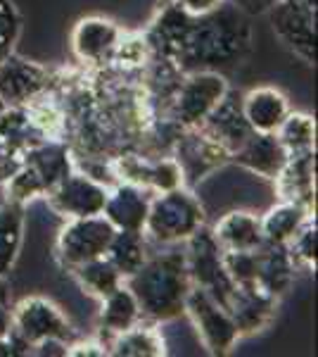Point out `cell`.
<instances>
[{
	"mask_svg": "<svg viewBox=\"0 0 318 357\" xmlns=\"http://www.w3.org/2000/svg\"><path fill=\"white\" fill-rule=\"evenodd\" d=\"M13 329V312H10V305H0V338L8 336Z\"/></svg>",
	"mask_w": 318,
	"mask_h": 357,
	"instance_id": "d590c367",
	"label": "cell"
},
{
	"mask_svg": "<svg viewBox=\"0 0 318 357\" xmlns=\"http://www.w3.org/2000/svg\"><path fill=\"white\" fill-rule=\"evenodd\" d=\"M3 186H5V200H15V203H22L24 207L26 203H31V200L43 198L45 195V188H43V183H40V178L33 174V169H29L26 165H22Z\"/></svg>",
	"mask_w": 318,
	"mask_h": 357,
	"instance_id": "4dcf8cb0",
	"label": "cell"
},
{
	"mask_svg": "<svg viewBox=\"0 0 318 357\" xmlns=\"http://www.w3.org/2000/svg\"><path fill=\"white\" fill-rule=\"evenodd\" d=\"M69 274L74 276V281L79 284V289L84 291L86 296L95 298V301L107 298L109 293L117 291L119 286L124 284V276H121L119 269L109 262L107 255L79 264V267H74Z\"/></svg>",
	"mask_w": 318,
	"mask_h": 357,
	"instance_id": "83f0119b",
	"label": "cell"
},
{
	"mask_svg": "<svg viewBox=\"0 0 318 357\" xmlns=\"http://www.w3.org/2000/svg\"><path fill=\"white\" fill-rule=\"evenodd\" d=\"M273 183L280 200H290V203L316 210V153L287 158Z\"/></svg>",
	"mask_w": 318,
	"mask_h": 357,
	"instance_id": "d6986e66",
	"label": "cell"
},
{
	"mask_svg": "<svg viewBox=\"0 0 318 357\" xmlns=\"http://www.w3.org/2000/svg\"><path fill=\"white\" fill-rule=\"evenodd\" d=\"M171 158L176 160L183 174V186L195 188L200 181L212 176L216 169L230 162V153L212 141L200 126L181 129L171 146Z\"/></svg>",
	"mask_w": 318,
	"mask_h": 357,
	"instance_id": "30bf717a",
	"label": "cell"
},
{
	"mask_svg": "<svg viewBox=\"0 0 318 357\" xmlns=\"http://www.w3.org/2000/svg\"><path fill=\"white\" fill-rule=\"evenodd\" d=\"M200 129L230 155L238 151L252 134L250 124H247L245 114H242L240 98L230 96V91L221 98V102L207 114L205 122L200 124Z\"/></svg>",
	"mask_w": 318,
	"mask_h": 357,
	"instance_id": "9a60e30c",
	"label": "cell"
},
{
	"mask_svg": "<svg viewBox=\"0 0 318 357\" xmlns=\"http://www.w3.org/2000/svg\"><path fill=\"white\" fill-rule=\"evenodd\" d=\"M186 262L193 286L207 291L216 303H228V298L235 291V284L225 272L221 245L216 243V238L212 236V229H207V224L186 241Z\"/></svg>",
	"mask_w": 318,
	"mask_h": 357,
	"instance_id": "ba28073f",
	"label": "cell"
},
{
	"mask_svg": "<svg viewBox=\"0 0 318 357\" xmlns=\"http://www.w3.org/2000/svg\"><path fill=\"white\" fill-rule=\"evenodd\" d=\"M171 3L190 17H205L221 8L225 0H171Z\"/></svg>",
	"mask_w": 318,
	"mask_h": 357,
	"instance_id": "d6a6232c",
	"label": "cell"
},
{
	"mask_svg": "<svg viewBox=\"0 0 318 357\" xmlns=\"http://www.w3.org/2000/svg\"><path fill=\"white\" fill-rule=\"evenodd\" d=\"M207 224V212L193 188L178 186L152 193L143 231L154 245H178Z\"/></svg>",
	"mask_w": 318,
	"mask_h": 357,
	"instance_id": "3957f363",
	"label": "cell"
},
{
	"mask_svg": "<svg viewBox=\"0 0 318 357\" xmlns=\"http://www.w3.org/2000/svg\"><path fill=\"white\" fill-rule=\"evenodd\" d=\"M0 357H17L15 355V348H13V341H10V336L0 338Z\"/></svg>",
	"mask_w": 318,
	"mask_h": 357,
	"instance_id": "74e56055",
	"label": "cell"
},
{
	"mask_svg": "<svg viewBox=\"0 0 318 357\" xmlns=\"http://www.w3.org/2000/svg\"><path fill=\"white\" fill-rule=\"evenodd\" d=\"M107 348V355L114 357H164L169 355L166 341L157 329V324H143L138 321L131 329H124L112 336L100 338Z\"/></svg>",
	"mask_w": 318,
	"mask_h": 357,
	"instance_id": "603a6c76",
	"label": "cell"
},
{
	"mask_svg": "<svg viewBox=\"0 0 318 357\" xmlns=\"http://www.w3.org/2000/svg\"><path fill=\"white\" fill-rule=\"evenodd\" d=\"M280 146L285 148L287 158L304 153H316V122L306 112H290L283 124L276 129Z\"/></svg>",
	"mask_w": 318,
	"mask_h": 357,
	"instance_id": "f1b7e54d",
	"label": "cell"
},
{
	"mask_svg": "<svg viewBox=\"0 0 318 357\" xmlns=\"http://www.w3.org/2000/svg\"><path fill=\"white\" fill-rule=\"evenodd\" d=\"M117 229L109 224L105 215L77 217L67 220L55 241V260L65 272H72L79 264L107 255Z\"/></svg>",
	"mask_w": 318,
	"mask_h": 357,
	"instance_id": "8992f818",
	"label": "cell"
},
{
	"mask_svg": "<svg viewBox=\"0 0 318 357\" xmlns=\"http://www.w3.org/2000/svg\"><path fill=\"white\" fill-rule=\"evenodd\" d=\"M259 267H257V286L280 301L297 276V264H294L287 245L278 243H264L259 248Z\"/></svg>",
	"mask_w": 318,
	"mask_h": 357,
	"instance_id": "ffe728a7",
	"label": "cell"
},
{
	"mask_svg": "<svg viewBox=\"0 0 318 357\" xmlns=\"http://www.w3.org/2000/svg\"><path fill=\"white\" fill-rule=\"evenodd\" d=\"M221 250H257L264 245L262 222L250 210H230L212 227Z\"/></svg>",
	"mask_w": 318,
	"mask_h": 357,
	"instance_id": "7402d4cb",
	"label": "cell"
},
{
	"mask_svg": "<svg viewBox=\"0 0 318 357\" xmlns=\"http://www.w3.org/2000/svg\"><path fill=\"white\" fill-rule=\"evenodd\" d=\"M121 36H124V29L114 20L102 15H88L81 17L74 24L69 43H72V53L81 65L88 69H100L109 65Z\"/></svg>",
	"mask_w": 318,
	"mask_h": 357,
	"instance_id": "4fadbf2b",
	"label": "cell"
},
{
	"mask_svg": "<svg viewBox=\"0 0 318 357\" xmlns=\"http://www.w3.org/2000/svg\"><path fill=\"white\" fill-rule=\"evenodd\" d=\"M228 91L230 86L223 72H214V69L186 72L171 98L166 119H171L178 129H195L205 122L207 114L221 102Z\"/></svg>",
	"mask_w": 318,
	"mask_h": 357,
	"instance_id": "277c9868",
	"label": "cell"
},
{
	"mask_svg": "<svg viewBox=\"0 0 318 357\" xmlns=\"http://www.w3.org/2000/svg\"><path fill=\"white\" fill-rule=\"evenodd\" d=\"M314 215H316V210H309V207H304L299 203L278 200V203L273 207H269V210L259 217V222H262L264 243L287 245V241L297 234V229Z\"/></svg>",
	"mask_w": 318,
	"mask_h": 357,
	"instance_id": "cb8c5ba5",
	"label": "cell"
},
{
	"mask_svg": "<svg viewBox=\"0 0 318 357\" xmlns=\"http://www.w3.org/2000/svg\"><path fill=\"white\" fill-rule=\"evenodd\" d=\"M74 74V69H53L13 53L0 62V98L5 105H26L45 91L60 89Z\"/></svg>",
	"mask_w": 318,
	"mask_h": 357,
	"instance_id": "5b68a950",
	"label": "cell"
},
{
	"mask_svg": "<svg viewBox=\"0 0 318 357\" xmlns=\"http://www.w3.org/2000/svg\"><path fill=\"white\" fill-rule=\"evenodd\" d=\"M183 314L193 321L202 348L209 355H228L242 338L228 310L198 286H190Z\"/></svg>",
	"mask_w": 318,
	"mask_h": 357,
	"instance_id": "52a82bcc",
	"label": "cell"
},
{
	"mask_svg": "<svg viewBox=\"0 0 318 357\" xmlns=\"http://www.w3.org/2000/svg\"><path fill=\"white\" fill-rule=\"evenodd\" d=\"M67 355L69 357H84V355H95V357H105L107 355V348L100 338H88V341H72L67 345Z\"/></svg>",
	"mask_w": 318,
	"mask_h": 357,
	"instance_id": "836d02e7",
	"label": "cell"
},
{
	"mask_svg": "<svg viewBox=\"0 0 318 357\" xmlns=\"http://www.w3.org/2000/svg\"><path fill=\"white\" fill-rule=\"evenodd\" d=\"M10 312H13V331L31 348L45 341H62L69 345L79 338L77 329L69 324V319L50 298L26 296Z\"/></svg>",
	"mask_w": 318,
	"mask_h": 357,
	"instance_id": "9c48e42d",
	"label": "cell"
},
{
	"mask_svg": "<svg viewBox=\"0 0 318 357\" xmlns=\"http://www.w3.org/2000/svg\"><path fill=\"white\" fill-rule=\"evenodd\" d=\"M109 195V186L95 181L84 172L74 169L67 174L57 186L50 188L43 195L48 205L53 207L60 217L65 220H77V217H93L102 215Z\"/></svg>",
	"mask_w": 318,
	"mask_h": 357,
	"instance_id": "7c38bea8",
	"label": "cell"
},
{
	"mask_svg": "<svg viewBox=\"0 0 318 357\" xmlns=\"http://www.w3.org/2000/svg\"><path fill=\"white\" fill-rule=\"evenodd\" d=\"M150 198L152 193L148 188H141L136 183L119 181L109 188L107 203L102 215L107 217L114 229H131V231H143L150 210Z\"/></svg>",
	"mask_w": 318,
	"mask_h": 357,
	"instance_id": "ac0fdd59",
	"label": "cell"
},
{
	"mask_svg": "<svg viewBox=\"0 0 318 357\" xmlns=\"http://www.w3.org/2000/svg\"><path fill=\"white\" fill-rule=\"evenodd\" d=\"M316 245H318V227H316V215L309 217L302 227L297 229V234L287 241V250H290L297 269H314L316 272Z\"/></svg>",
	"mask_w": 318,
	"mask_h": 357,
	"instance_id": "f546056e",
	"label": "cell"
},
{
	"mask_svg": "<svg viewBox=\"0 0 318 357\" xmlns=\"http://www.w3.org/2000/svg\"><path fill=\"white\" fill-rule=\"evenodd\" d=\"M164 252H150L141 269L124 281L141 305L143 319L164 324L183 317L188 291L193 286L188 274L186 250L166 245Z\"/></svg>",
	"mask_w": 318,
	"mask_h": 357,
	"instance_id": "7a4b0ae2",
	"label": "cell"
},
{
	"mask_svg": "<svg viewBox=\"0 0 318 357\" xmlns=\"http://www.w3.org/2000/svg\"><path fill=\"white\" fill-rule=\"evenodd\" d=\"M0 305H10V284L8 276L0 274Z\"/></svg>",
	"mask_w": 318,
	"mask_h": 357,
	"instance_id": "8d00e7d4",
	"label": "cell"
},
{
	"mask_svg": "<svg viewBox=\"0 0 318 357\" xmlns=\"http://www.w3.org/2000/svg\"><path fill=\"white\" fill-rule=\"evenodd\" d=\"M230 162L245 167L252 174L273 181L287 162V153H285V148L280 146L276 134H259V131H252L250 138L230 155Z\"/></svg>",
	"mask_w": 318,
	"mask_h": 357,
	"instance_id": "e0dca14e",
	"label": "cell"
},
{
	"mask_svg": "<svg viewBox=\"0 0 318 357\" xmlns=\"http://www.w3.org/2000/svg\"><path fill=\"white\" fill-rule=\"evenodd\" d=\"M24 165L40 178L45 193L74 172V155L65 141H40L24 153Z\"/></svg>",
	"mask_w": 318,
	"mask_h": 357,
	"instance_id": "44dd1931",
	"label": "cell"
},
{
	"mask_svg": "<svg viewBox=\"0 0 318 357\" xmlns=\"http://www.w3.org/2000/svg\"><path fill=\"white\" fill-rule=\"evenodd\" d=\"M24 241V205L15 200L0 203V274L8 276L15 269Z\"/></svg>",
	"mask_w": 318,
	"mask_h": 357,
	"instance_id": "4316f807",
	"label": "cell"
},
{
	"mask_svg": "<svg viewBox=\"0 0 318 357\" xmlns=\"http://www.w3.org/2000/svg\"><path fill=\"white\" fill-rule=\"evenodd\" d=\"M252 50V26L247 15L233 3H225L205 17H188L171 55L178 72L235 67Z\"/></svg>",
	"mask_w": 318,
	"mask_h": 357,
	"instance_id": "6da1fadb",
	"label": "cell"
},
{
	"mask_svg": "<svg viewBox=\"0 0 318 357\" xmlns=\"http://www.w3.org/2000/svg\"><path fill=\"white\" fill-rule=\"evenodd\" d=\"M283 3H292V5H304V8H316V0H283Z\"/></svg>",
	"mask_w": 318,
	"mask_h": 357,
	"instance_id": "f35d334b",
	"label": "cell"
},
{
	"mask_svg": "<svg viewBox=\"0 0 318 357\" xmlns=\"http://www.w3.org/2000/svg\"><path fill=\"white\" fill-rule=\"evenodd\" d=\"M228 310L230 319L235 321L240 336H252V333L264 331L271 324L278 307V301L273 296H269L262 289H240L235 286L233 296L228 298V303L223 305Z\"/></svg>",
	"mask_w": 318,
	"mask_h": 357,
	"instance_id": "2e32d148",
	"label": "cell"
},
{
	"mask_svg": "<svg viewBox=\"0 0 318 357\" xmlns=\"http://www.w3.org/2000/svg\"><path fill=\"white\" fill-rule=\"evenodd\" d=\"M240 105L250 129L259 131V134H276L283 119L292 112L290 98L276 86H257V89L247 91L240 98Z\"/></svg>",
	"mask_w": 318,
	"mask_h": 357,
	"instance_id": "5bb4252c",
	"label": "cell"
},
{
	"mask_svg": "<svg viewBox=\"0 0 318 357\" xmlns=\"http://www.w3.org/2000/svg\"><path fill=\"white\" fill-rule=\"evenodd\" d=\"M107 257L124 281L138 272L150 257V238L145 231H131V229H117L112 243L107 248Z\"/></svg>",
	"mask_w": 318,
	"mask_h": 357,
	"instance_id": "484cf974",
	"label": "cell"
},
{
	"mask_svg": "<svg viewBox=\"0 0 318 357\" xmlns=\"http://www.w3.org/2000/svg\"><path fill=\"white\" fill-rule=\"evenodd\" d=\"M5 110V102H3V98H0V112H3Z\"/></svg>",
	"mask_w": 318,
	"mask_h": 357,
	"instance_id": "ab89813d",
	"label": "cell"
},
{
	"mask_svg": "<svg viewBox=\"0 0 318 357\" xmlns=\"http://www.w3.org/2000/svg\"><path fill=\"white\" fill-rule=\"evenodd\" d=\"M22 36V15L15 0H0V62L15 53Z\"/></svg>",
	"mask_w": 318,
	"mask_h": 357,
	"instance_id": "1f68e13d",
	"label": "cell"
},
{
	"mask_svg": "<svg viewBox=\"0 0 318 357\" xmlns=\"http://www.w3.org/2000/svg\"><path fill=\"white\" fill-rule=\"evenodd\" d=\"M138 321H145L141 312L136 296L126 284H121L117 291H112L107 298L100 301V312H97V326L105 336L119 333L124 329H131Z\"/></svg>",
	"mask_w": 318,
	"mask_h": 357,
	"instance_id": "d4e9b609",
	"label": "cell"
},
{
	"mask_svg": "<svg viewBox=\"0 0 318 357\" xmlns=\"http://www.w3.org/2000/svg\"><path fill=\"white\" fill-rule=\"evenodd\" d=\"M235 8H240L245 15H266V10L276 3V0H228Z\"/></svg>",
	"mask_w": 318,
	"mask_h": 357,
	"instance_id": "e575fe53",
	"label": "cell"
},
{
	"mask_svg": "<svg viewBox=\"0 0 318 357\" xmlns=\"http://www.w3.org/2000/svg\"><path fill=\"white\" fill-rule=\"evenodd\" d=\"M266 15L276 38L306 65H316V8L276 0Z\"/></svg>",
	"mask_w": 318,
	"mask_h": 357,
	"instance_id": "8fae6325",
	"label": "cell"
}]
</instances>
